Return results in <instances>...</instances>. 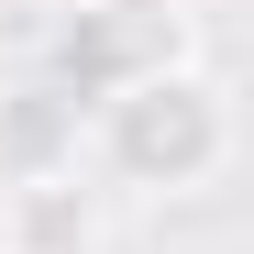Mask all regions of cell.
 Returning <instances> with one entry per match:
<instances>
[{"label":"cell","instance_id":"obj_1","mask_svg":"<svg viewBox=\"0 0 254 254\" xmlns=\"http://www.w3.org/2000/svg\"><path fill=\"white\" fill-rule=\"evenodd\" d=\"M100 155L133 188H199V177H221L232 166V89L210 66H166L144 89H111L100 100Z\"/></svg>","mask_w":254,"mask_h":254},{"label":"cell","instance_id":"obj_2","mask_svg":"<svg viewBox=\"0 0 254 254\" xmlns=\"http://www.w3.org/2000/svg\"><path fill=\"white\" fill-rule=\"evenodd\" d=\"M77 66L89 89H144L166 66H199L188 56V0H77Z\"/></svg>","mask_w":254,"mask_h":254},{"label":"cell","instance_id":"obj_3","mask_svg":"<svg viewBox=\"0 0 254 254\" xmlns=\"http://www.w3.org/2000/svg\"><path fill=\"white\" fill-rule=\"evenodd\" d=\"M0 221H11L22 254H77L89 243V188L77 177H11V210Z\"/></svg>","mask_w":254,"mask_h":254}]
</instances>
